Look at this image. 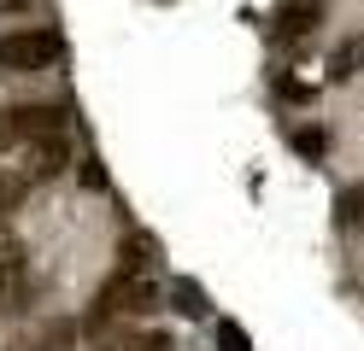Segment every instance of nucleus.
Segmentation results:
<instances>
[{"instance_id":"obj_7","label":"nucleus","mask_w":364,"mask_h":351,"mask_svg":"<svg viewBox=\"0 0 364 351\" xmlns=\"http://www.w3.org/2000/svg\"><path fill=\"white\" fill-rule=\"evenodd\" d=\"M106 351H176V340L165 328H135V334H118Z\"/></svg>"},{"instance_id":"obj_5","label":"nucleus","mask_w":364,"mask_h":351,"mask_svg":"<svg viewBox=\"0 0 364 351\" xmlns=\"http://www.w3.org/2000/svg\"><path fill=\"white\" fill-rule=\"evenodd\" d=\"M24 287V246H18V234L0 223V299H12Z\"/></svg>"},{"instance_id":"obj_6","label":"nucleus","mask_w":364,"mask_h":351,"mask_svg":"<svg viewBox=\"0 0 364 351\" xmlns=\"http://www.w3.org/2000/svg\"><path fill=\"white\" fill-rule=\"evenodd\" d=\"M311 23H317V0H288V6L277 12V35L294 41V35H306Z\"/></svg>"},{"instance_id":"obj_9","label":"nucleus","mask_w":364,"mask_h":351,"mask_svg":"<svg viewBox=\"0 0 364 351\" xmlns=\"http://www.w3.org/2000/svg\"><path fill=\"white\" fill-rule=\"evenodd\" d=\"M30 187H36V182H30L24 170H0V217L24 205V199H30Z\"/></svg>"},{"instance_id":"obj_2","label":"nucleus","mask_w":364,"mask_h":351,"mask_svg":"<svg viewBox=\"0 0 364 351\" xmlns=\"http://www.w3.org/2000/svg\"><path fill=\"white\" fill-rule=\"evenodd\" d=\"M65 53V41L53 30H12L0 35V65L6 70H53Z\"/></svg>"},{"instance_id":"obj_4","label":"nucleus","mask_w":364,"mask_h":351,"mask_svg":"<svg viewBox=\"0 0 364 351\" xmlns=\"http://www.w3.org/2000/svg\"><path fill=\"white\" fill-rule=\"evenodd\" d=\"M59 129H65L59 106H6L0 111V140H6V147H30V140L59 135Z\"/></svg>"},{"instance_id":"obj_8","label":"nucleus","mask_w":364,"mask_h":351,"mask_svg":"<svg viewBox=\"0 0 364 351\" xmlns=\"http://www.w3.org/2000/svg\"><path fill=\"white\" fill-rule=\"evenodd\" d=\"M358 65H364V30H358V35H347V41L335 47V59H329V82H347Z\"/></svg>"},{"instance_id":"obj_1","label":"nucleus","mask_w":364,"mask_h":351,"mask_svg":"<svg viewBox=\"0 0 364 351\" xmlns=\"http://www.w3.org/2000/svg\"><path fill=\"white\" fill-rule=\"evenodd\" d=\"M95 304H100L95 316H153L159 304H165V287H159V275H147V269H118L112 287Z\"/></svg>"},{"instance_id":"obj_3","label":"nucleus","mask_w":364,"mask_h":351,"mask_svg":"<svg viewBox=\"0 0 364 351\" xmlns=\"http://www.w3.org/2000/svg\"><path fill=\"white\" fill-rule=\"evenodd\" d=\"M77 164V147H71V135H41V140H30V147H18V170H24L30 182H53V176H65Z\"/></svg>"}]
</instances>
